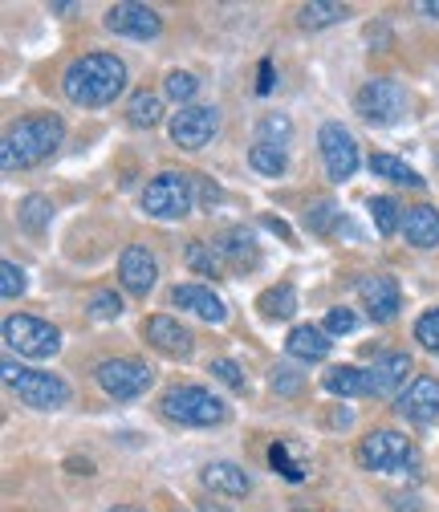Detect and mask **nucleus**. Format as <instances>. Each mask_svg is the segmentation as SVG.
Here are the masks:
<instances>
[{
    "label": "nucleus",
    "instance_id": "obj_1",
    "mask_svg": "<svg viewBox=\"0 0 439 512\" xmlns=\"http://www.w3.org/2000/svg\"><path fill=\"white\" fill-rule=\"evenodd\" d=\"M61 90L74 106H106L127 90V66L114 53H82L61 74Z\"/></svg>",
    "mask_w": 439,
    "mask_h": 512
},
{
    "label": "nucleus",
    "instance_id": "obj_2",
    "mask_svg": "<svg viewBox=\"0 0 439 512\" xmlns=\"http://www.w3.org/2000/svg\"><path fill=\"white\" fill-rule=\"evenodd\" d=\"M61 139H66V122H61L57 114H33V118L17 122L5 135V143H0V167L25 171V167L49 159L61 147Z\"/></svg>",
    "mask_w": 439,
    "mask_h": 512
},
{
    "label": "nucleus",
    "instance_id": "obj_3",
    "mask_svg": "<svg viewBox=\"0 0 439 512\" xmlns=\"http://www.w3.org/2000/svg\"><path fill=\"white\" fill-rule=\"evenodd\" d=\"M358 464L366 472H383V476H415L419 472V452H415V443L407 435H399L391 427H379L358 443Z\"/></svg>",
    "mask_w": 439,
    "mask_h": 512
},
{
    "label": "nucleus",
    "instance_id": "obj_4",
    "mask_svg": "<svg viewBox=\"0 0 439 512\" xmlns=\"http://www.w3.org/2000/svg\"><path fill=\"white\" fill-rule=\"evenodd\" d=\"M159 411L171 419V423H183V427H216L228 419V407L224 399H216L208 387H171L159 403Z\"/></svg>",
    "mask_w": 439,
    "mask_h": 512
},
{
    "label": "nucleus",
    "instance_id": "obj_5",
    "mask_svg": "<svg viewBox=\"0 0 439 512\" xmlns=\"http://www.w3.org/2000/svg\"><path fill=\"white\" fill-rule=\"evenodd\" d=\"M196 179L179 175V171H163L143 187V212L155 220H183L196 208Z\"/></svg>",
    "mask_w": 439,
    "mask_h": 512
},
{
    "label": "nucleus",
    "instance_id": "obj_6",
    "mask_svg": "<svg viewBox=\"0 0 439 512\" xmlns=\"http://www.w3.org/2000/svg\"><path fill=\"white\" fill-rule=\"evenodd\" d=\"M5 382L33 411H57V407L70 403V382L49 374V370H21L17 362H5Z\"/></svg>",
    "mask_w": 439,
    "mask_h": 512
},
{
    "label": "nucleus",
    "instance_id": "obj_7",
    "mask_svg": "<svg viewBox=\"0 0 439 512\" xmlns=\"http://www.w3.org/2000/svg\"><path fill=\"white\" fill-rule=\"evenodd\" d=\"M354 114L370 126H395L407 114V90L395 78H370L354 98Z\"/></svg>",
    "mask_w": 439,
    "mask_h": 512
},
{
    "label": "nucleus",
    "instance_id": "obj_8",
    "mask_svg": "<svg viewBox=\"0 0 439 512\" xmlns=\"http://www.w3.org/2000/svg\"><path fill=\"white\" fill-rule=\"evenodd\" d=\"M94 378H98V387H102L110 399H118V403H131V399L147 395L151 382H155L151 366L139 362V358H106V362H98Z\"/></svg>",
    "mask_w": 439,
    "mask_h": 512
},
{
    "label": "nucleus",
    "instance_id": "obj_9",
    "mask_svg": "<svg viewBox=\"0 0 439 512\" xmlns=\"http://www.w3.org/2000/svg\"><path fill=\"white\" fill-rule=\"evenodd\" d=\"M5 346L21 358H53L61 350V334H57V326L41 322V317L13 313V317H5Z\"/></svg>",
    "mask_w": 439,
    "mask_h": 512
},
{
    "label": "nucleus",
    "instance_id": "obj_10",
    "mask_svg": "<svg viewBox=\"0 0 439 512\" xmlns=\"http://www.w3.org/2000/svg\"><path fill=\"white\" fill-rule=\"evenodd\" d=\"M318 147H322V163H326V175L334 179V183H346V179H354V171H358V143H354V135L346 131L342 122H326L322 131H318Z\"/></svg>",
    "mask_w": 439,
    "mask_h": 512
},
{
    "label": "nucleus",
    "instance_id": "obj_11",
    "mask_svg": "<svg viewBox=\"0 0 439 512\" xmlns=\"http://www.w3.org/2000/svg\"><path fill=\"white\" fill-rule=\"evenodd\" d=\"M220 131V110L216 106H183L171 118V143L183 151H200L216 139Z\"/></svg>",
    "mask_w": 439,
    "mask_h": 512
},
{
    "label": "nucleus",
    "instance_id": "obj_12",
    "mask_svg": "<svg viewBox=\"0 0 439 512\" xmlns=\"http://www.w3.org/2000/svg\"><path fill=\"white\" fill-rule=\"evenodd\" d=\"M358 301L366 305V313L374 322H395L399 309H403V293H399V281L387 277V273H370L358 281Z\"/></svg>",
    "mask_w": 439,
    "mask_h": 512
},
{
    "label": "nucleus",
    "instance_id": "obj_13",
    "mask_svg": "<svg viewBox=\"0 0 439 512\" xmlns=\"http://www.w3.org/2000/svg\"><path fill=\"white\" fill-rule=\"evenodd\" d=\"M106 29L131 41H155L163 33V17L147 5H114L106 9Z\"/></svg>",
    "mask_w": 439,
    "mask_h": 512
},
{
    "label": "nucleus",
    "instance_id": "obj_14",
    "mask_svg": "<svg viewBox=\"0 0 439 512\" xmlns=\"http://www.w3.org/2000/svg\"><path fill=\"white\" fill-rule=\"evenodd\" d=\"M118 281H122V289H127V293L147 297L155 289V281H159V261L151 256V248L131 244L127 252H122L118 256Z\"/></svg>",
    "mask_w": 439,
    "mask_h": 512
},
{
    "label": "nucleus",
    "instance_id": "obj_15",
    "mask_svg": "<svg viewBox=\"0 0 439 512\" xmlns=\"http://www.w3.org/2000/svg\"><path fill=\"white\" fill-rule=\"evenodd\" d=\"M411 354H379L374 358V366L366 370L370 374V395H403L407 387H411Z\"/></svg>",
    "mask_w": 439,
    "mask_h": 512
},
{
    "label": "nucleus",
    "instance_id": "obj_16",
    "mask_svg": "<svg viewBox=\"0 0 439 512\" xmlns=\"http://www.w3.org/2000/svg\"><path fill=\"white\" fill-rule=\"evenodd\" d=\"M399 415L411 423H431L439 419V382L435 378H411V387L399 395Z\"/></svg>",
    "mask_w": 439,
    "mask_h": 512
},
{
    "label": "nucleus",
    "instance_id": "obj_17",
    "mask_svg": "<svg viewBox=\"0 0 439 512\" xmlns=\"http://www.w3.org/2000/svg\"><path fill=\"white\" fill-rule=\"evenodd\" d=\"M171 301H175L179 309H187V313H196L200 322H212V326H220L224 317H228V305H224L220 293L208 289V285H175Z\"/></svg>",
    "mask_w": 439,
    "mask_h": 512
},
{
    "label": "nucleus",
    "instance_id": "obj_18",
    "mask_svg": "<svg viewBox=\"0 0 439 512\" xmlns=\"http://www.w3.org/2000/svg\"><path fill=\"white\" fill-rule=\"evenodd\" d=\"M147 342L167 358H192V350H196V338L187 334L175 317H151L147 322Z\"/></svg>",
    "mask_w": 439,
    "mask_h": 512
},
{
    "label": "nucleus",
    "instance_id": "obj_19",
    "mask_svg": "<svg viewBox=\"0 0 439 512\" xmlns=\"http://www.w3.org/2000/svg\"><path fill=\"white\" fill-rule=\"evenodd\" d=\"M212 252L220 256V265H232V269H253L261 256H257V244H253V236H248L244 228H228L224 236H216V244H212Z\"/></svg>",
    "mask_w": 439,
    "mask_h": 512
},
{
    "label": "nucleus",
    "instance_id": "obj_20",
    "mask_svg": "<svg viewBox=\"0 0 439 512\" xmlns=\"http://www.w3.org/2000/svg\"><path fill=\"white\" fill-rule=\"evenodd\" d=\"M200 480L212 488V492H224V496H248V488H253V480H248V472L232 460H216V464H204Z\"/></svg>",
    "mask_w": 439,
    "mask_h": 512
},
{
    "label": "nucleus",
    "instance_id": "obj_21",
    "mask_svg": "<svg viewBox=\"0 0 439 512\" xmlns=\"http://www.w3.org/2000/svg\"><path fill=\"white\" fill-rule=\"evenodd\" d=\"M403 236L415 248H435L439 244V212L431 204H419V208L403 212Z\"/></svg>",
    "mask_w": 439,
    "mask_h": 512
},
{
    "label": "nucleus",
    "instance_id": "obj_22",
    "mask_svg": "<svg viewBox=\"0 0 439 512\" xmlns=\"http://www.w3.org/2000/svg\"><path fill=\"white\" fill-rule=\"evenodd\" d=\"M285 350H289L297 362H322V358L330 354V334L318 330V326H297V330H289Z\"/></svg>",
    "mask_w": 439,
    "mask_h": 512
},
{
    "label": "nucleus",
    "instance_id": "obj_23",
    "mask_svg": "<svg viewBox=\"0 0 439 512\" xmlns=\"http://www.w3.org/2000/svg\"><path fill=\"white\" fill-rule=\"evenodd\" d=\"M322 387L330 395H342V399H358V395H370V374L358 370V366H330Z\"/></svg>",
    "mask_w": 439,
    "mask_h": 512
},
{
    "label": "nucleus",
    "instance_id": "obj_24",
    "mask_svg": "<svg viewBox=\"0 0 439 512\" xmlns=\"http://www.w3.org/2000/svg\"><path fill=\"white\" fill-rule=\"evenodd\" d=\"M269 464H273V472L285 476L289 484H301V480H305V460L297 456V447H293L289 439H277V443L269 447Z\"/></svg>",
    "mask_w": 439,
    "mask_h": 512
},
{
    "label": "nucleus",
    "instance_id": "obj_25",
    "mask_svg": "<svg viewBox=\"0 0 439 512\" xmlns=\"http://www.w3.org/2000/svg\"><path fill=\"white\" fill-rule=\"evenodd\" d=\"M163 118V98L151 94V90H139L131 102H127V122L139 126V131H151V126H159Z\"/></svg>",
    "mask_w": 439,
    "mask_h": 512
},
{
    "label": "nucleus",
    "instance_id": "obj_26",
    "mask_svg": "<svg viewBox=\"0 0 439 512\" xmlns=\"http://www.w3.org/2000/svg\"><path fill=\"white\" fill-rule=\"evenodd\" d=\"M370 171L379 175V179L399 183V187H423V183H427L415 167H407V163H403V159H395V155H374V159H370Z\"/></svg>",
    "mask_w": 439,
    "mask_h": 512
},
{
    "label": "nucleus",
    "instance_id": "obj_27",
    "mask_svg": "<svg viewBox=\"0 0 439 512\" xmlns=\"http://www.w3.org/2000/svg\"><path fill=\"white\" fill-rule=\"evenodd\" d=\"M17 220H21V228H25V232L41 236V232L53 224V204H49L45 196H25V200H21V208H17Z\"/></svg>",
    "mask_w": 439,
    "mask_h": 512
},
{
    "label": "nucleus",
    "instance_id": "obj_28",
    "mask_svg": "<svg viewBox=\"0 0 439 512\" xmlns=\"http://www.w3.org/2000/svg\"><path fill=\"white\" fill-rule=\"evenodd\" d=\"M342 17H350V9L326 5V0H313V5H301L297 9V25L301 29H326V25H338Z\"/></svg>",
    "mask_w": 439,
    "mask_h": 512
},
{
    "label": "nucleus",
    "instance_id": "obj_29",
    "mask_svg": "<svg viewBox=\"0 0 439 512\" xmlns=\"http://www.w3.org/2000/svg\"><path fill=\"white\" fill-rule=\"evenodd\" d=\"M257 305H261L265 317L281 322V317H293V313H297V289H293V285H273V289L261 293Z\"/></svg>",
    "mask_w": 439,
    "mask_h": 512
},
{
    "label": "nucleus",
    "instance_id": "obj_30",
    "mask_svg": "<svg viewBox=\"0 0 439 512\" xmlns=\"http://www.w3.org/2000/svg\"><path fill=\"white\" fill-rule=\"evenodd\" d=\"M248 167L253 171H261V175H285V167H289V159H285V151L281 147H273V143H253L248 147Z\"/></svg>",
    "mask_w": 439,
    "mask_h": 512
},
{
    "label": "nucleus",
    "instance_id": "obj_31",
    "mask_svg": "<svg viewBox=\"0 0 439 512\" xmlns=\"http://www.w3.org/2000/svg\"><path fill=\"white\" fill-rule=\"evenodd\" d=\"M257 135H261V143H273V147H289V139H293V122L285 118V114H265L261 122H257Z\"/></svg>",
    "mask_w": 439,
    "mask_h": 512
},
{
    "label": "nucleus",
    "instance_id": "obj_32",
    "mask_svg": "<svg viewBox=\"0 0 439 512\" xmlns=\"http://www.w3.org/2000/svg\"><path fill=\"white\" fill-rule=\"evenodd\" d=\"M370 216H374V228H379L383 236H395V232L403 228L399 204H395L391 196H374V200H370Z\"/></svg>",
    "mask_w": 439,
    "mask_h": 512
},
{
    "label": "nucleus",
    "instance_id": "obj_33",
    "mask_svg": "<svg viewBox=\"0 0 439 512\" xmlns=\"http://www.w3.org/2000/svg\"><path fill=\"white\" fill-rule=\"evenodd\" d=\"M338 216H342V212H338V204H334V200H318V204L309 208V216H305V220H309V228L318 232V236H330V232L338 228Z\"/></svg>",
    "mask_w": 439,
    "mask_h": 512
},
{
    "label": "nucleus",
    "instance_id": "obj_34",
    "mask_svg": "<svg viewBox=\"0 0 439 512\" xmlns=\"http://www.w3.org/2000/svg\"><path fill=\"white\" fill-rule=\"evenodd\" d=\"M90 317H94V322H114V317L122 313V297L118 293H110V289H102V293H94L90 297Z\"/></svg>",
    "mask_w": 439,
    "mask_h": 512
},
{
    "label": "nucleus",
    "instance_id": "obj_35",
    "mask_svg": "<svg viewBox=\"0 0 439 512\" xmlns=\"http://www.w3.org/2000/svg\"><path fill=\"white\" fill-rule=\"evenodd\" d=\"M415 342H423V350H431V354H439V305L435 309H427L419 322H415Z\"/></svg>",
    "mask_w": 439,
    "mask_h": 512
},
{
    "label": "nucleus",
    "instance_id": "obj_36",
    "mask_svg": "<svg viewBox=\"0 0 439 512\" xmlns=\"http://www.w3.org/2000/svg\"><path fill=\"white\" fill-rule=\"evenodd\" d=\"M167 98H175L179 106L183 102H192L196 98V90H200V82H196V74H183V70H175V74H167Z\"/></svg>",
    "mask_w": 439,
    "mask_h": 512
},
{
    "label": "nucleus",
    "instance_id": "obj_37",
    "mask_svg": "<svg viewBox=\"0 0 439 512\" xmlns=\"http://www.w3.org/2000/svg\"><path fill=\"white\" fill-rule=\"evenodd\" d=\"M187 265H192L196 273H204V277H216V273H220V256H216V252H208V244H204V240H196L192 248H187Z\"/></svg>",
    "mask_w": 439,
    "mask_h": 512
},
{
    "label": "nucleus",
    "instance_id": "obj_38",
    "mask_svg": "<svg viewBox=\"0 0 439 512\" xmlns=\"http://www.w3.org/2000/svg\"><path fill=\"white\" fill-rule=\"evenodd\" d=\"M269 382H273V391L285 395V399H293V395L305 387V378H301L293 366H273V378H269Z\"/></svg>",
    "mask_w": 439,
    "mask_h": 512
},
{
    "label": "nucleus",
    "instance_id": "obj_39",
    "mask_svg": "<svg viewBox=\"0 0 439 512\" xmlns=\"http://www.w3.org/2000/svg\"><path fill=\"white\" fill-rule=\"evenodd\" d=\"M0 277H5V281H0V293H5L9 301H13V297H21V293H25V285H29V281H25V269H21V265H13V261L0 265Z\"/></svg>",
    "mask_w": 439,
    "mask_h": 512
},
{
    "label": "nucleus",
    "instance_id": "obj_40",
    "mask_svg": "<svg viewBox=\"0 0 439 512\" xmlns=\"http://www.w3.org/2000/svg\"><path fill=\"white\" fill-rule=\"evenodd\" d=\"M212 374L224 382L228 391H244V374H240V366H236L232 358H216V362H212Z\"/></svg>",
    "mask_w": 439,
    "mask_h": 512
},
{
    "label": "nucleus",
    "instance_id": "obj_41",
    "mask_svg": "<svg viewBox=\"0 0 439 512\" xmlns=\"http://www.w3.org/2000/svg\"><path fill=\"white\" fill-rule=\"evenodd\" d=\"M354 330H358L354 309H330L326 313V334H354Z\"/></svg>",
    "mask_w": 439,
    "mask_h": 512
},
{
    "label": "nucleus",
    "instance_id": "obj_42",
    "mask_svg": "<svg viewBox=\"0 0 439 512\" xmlns=\"http://www.w3.org/2000/svg\"><path fill=\"white\" fill-rule=\"evenodd\" d=\"M257 90H261V94L273 90V66H269V61H261V82H257Z\"/></svg>",
    "mask_w": 439,
    "mask_h": 512
},
{
    "label": "nucleus",
    "instance_id": "obj_43",
    "mask_svg": "<svg viewBox=\"0 0 439 512\" xmlns=\"http://www.w3.org/2000/svg\"><path fill=\"white\" fill-rule=\"evenodd\" d=\"M419 13H427V17L439 21V0H419Z\"/></svg>",
    "mask_w": 439,
    "mask_h": 512
},
{
    "label": "nucleus",
    "instance_id": "obj_44",
    "mask_svg": "<svg viewBox=\"0 0 439 512\" xmlns=\"http://www.w3.org/2000/svg\"><path fill=\"white\" fill-rule=\"evenodd\" d=\"M200 512H228V508H224V504H216V500H204V504H200Z\"/></svg>",
    "mask_w": 439,
    "mask_h": 512
},
{
    "label": "nucleus",
    "instance_id": "obj_45",
    "mask_svg": "<svg viewBox=\"0 0 439 512\" xmlns=\"http://www.w3.org/2000/svg\"><path fill=\"white\" fill-rule=\"evenodd\" d=\"M110 512H143V508H135V504H118V508H110Z\"/></svg>",
    "mask_w": 439,
    "mask_h": 512
}]
</instances>
